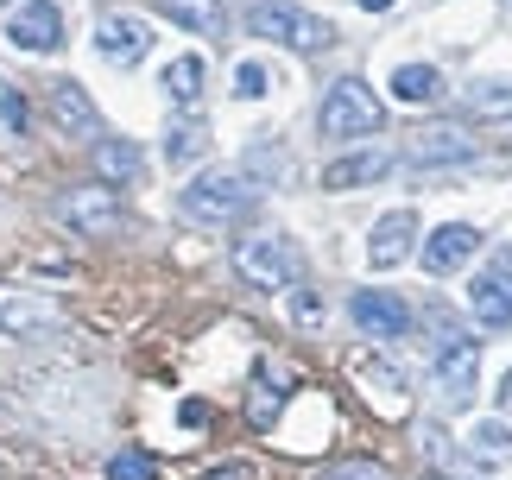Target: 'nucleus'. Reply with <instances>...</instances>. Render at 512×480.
<instances>
[{
    "instance_id": "obj_1",
    "label": "nucleus",
    "mask_w": 512,
    "mask_h": 480,
    "mask_svg": "<svg viewBox=\"0 0 512 480\" xmlns=\"http://www.w3.org/2000/svg\"><path fill=\"white\" fill-rule=\"evenodd\" d=\"M177 209H184V222H196V228H228L253 209V184L234 177V171H209V177H196V184H184Z\"/></svg>"
},
{
    "instance_id": "obj_2",
    "label": "nucleus",
    "mask_w": 512,
    "mask_h": 480,
    "mask_svg": "<svg viewBox=\"0 0 512 480\" xmlns=\"http://www.w3.org/2000/svg\"><path fill=\"white\" fill-rule=\"evenodd\" d=\"M234 272L260 291H291L298 285V247L285 234H241L234 240Z\"/></svg>"
},
{
    "instance_id": "obj_3",
    "label": "nucleus",
    "mask_w": 512,
    "mask_h": 480,
    "mask_svg": "<svg viewBox=\"0 0 512 480\" xmlns=\"http://www.w3.org/2000/svg\"><path fill=\"white\" fill-rule=\"evenodd\" d=\"M380 95H373L361 76H342V83H329V95H323V108H317V127L329 133V139H361V133H373L380 127Z\"/></svg>"
},
{
    "instance_id": "obj_4",
    "label": "nucleus",
    "mask_w": 512,
    "mask_h": 480,
    "mask_svg": "<svg viewBox=\"0 0 512 480\" xmlns=\"http://www.w3.org/2000/svg\"><path fill=\"white\" fill-rule=\"evenodd\" d=\"M247 32L253 38H272V45H291V51H323L329 45V26L317 13L291 7V0H260V7L247 13Z\"/></svg>"
},
{
    "instance_id": "obj_5",
    "label": "nucleus",
    "mask_w": 512,
    "mask_h": 480,
    "mask_svg": "<svg viewBox=\"0 0 512 480\" xmlns=\"http://www.w3.org/2000/svg\"><path fill=\"white\" fill-rule=\"evenodd\" d=\"M437 386H443V405H468L481 386V342L475 335H456V329H443V342H437Z\"/></svg>"
},
{
    "instance_id": "obj_6",
    "label": "nucleus",
    "mask_w": 512,
    "mask_h": 480,
    "mask_svg": "<svg viewBox=\"0 0 512 480\" xmlns=\"http://www.w3.org/2000/svg\"><path fill=\"white\" fill-rule=\"evenodd\" d=\"M348 373H354V386L367 392V405H373V411H386V417H405V411H411L405 373H399V367H386L380 354H354V360H348Z\"/></svg>"
},
{
    "instance_id": "obj_7",
    "label": "nucleus",
    "mask_w": 512,
    "mask_h": 480,
    "mask_svg": "<svg viewBox=\"0 0 512 480\" xmlns=\"http://www.w3.org/2000/svg\"><path fill=\"white\" fill-rule=\"evenodd\" d=\"M7 45H13V51H38V57L64 51V13H57L51 0H32V7H19V13L7 19Z\"/></svg>"
},
{
    "instance_id": "obj_8",
    "label": "nucleus",
    "mask_w": 512,
    "mask_h": 480,
    "mask_svg": "<svg viewBox=\"0 0 512 480\" xmlns=\"http://www.w3.org/2000/svg\"><path fill=\"white\" fill-rule=\"evenodd\" d=\"M57 215H64V228H76V234H114V222H121V203H114L108 184H83V190H64Z\"/></svg>"
},
{
    "instance_id": "obj_9",
    "label": "nucleus",
    "mask_w": 512,
    "mask_h": 480,
    "mask_svg": "<svg viewBox=\"0 0 512 480\" xmlns=\"http://www.w3.org/2000/svg\"><path fill=\"white\" fill-rule=\"evenodd\" d=\"M475 247H481L475 228H468V222H449V228H437V234H424L418 259H424L430 278H449V272H462L468 259H475Z\"/></svg>"
},
{
    "instance_id": "obj_10",
    "label": "nucleus",
    "mask_w": 512,
    "mask_h": 480,
    "mask_svg": "<svg viewBox=\"0 0 512 480\" xmlns=\"http://www.w3.org/2000/svg\"><path fill=\"white\" fill-rule=\"evenodd\" d=\"M348 310H354V323H361V335H373V342H399L411 329V310L392 291H354Z\"/></svg>"
},
{
    "instance_id": "obj_11",
    "label": "nucleus",
    "mask_w": 512,
    "mask_h": 480,
    "mask_svg": "<svg viewBox=\"0 0 512 480\" xmlns=\"http://www.w3.org/2000/svg\"><path fill=\"white\" fill-rule=\"evenodd\" d=\"M95 51H102L108 64H140L152 51V26L140 13H108L102 26H95Z\"/></svg>"
},
{
    "instance_id": "obj_12",
    "label": "nucleus",
    "mask_w": 512,
    "mask_h": 480,
    "mask_svg": "<svg viewBox=\"0 0 512 480\" xmlns=\"http://www.w3.org/2000/svg\"><path fill=\"white\" fill-rule=\"evenodd\" d=\"M57 323H64V304H57V297H38V291L0 297V335H45Z\"/></svg>"
},
{
    "instance_id": "obj_13",
    "label": "nucleus",
    "mask_w": 512,
    "mask_h": 480,
    "mask_svg": "<svg viewBox=\"0 0 512 480\" xmlns=\"http://www.w3.org/2000/svg\"><path fill=\"white\" fill-rule=\"evenodd\" d=\"M481 146L462 127H418L411 133V165H475Z\"/></svg>"
},
{
    "instance_id": "obj_14",
    "label": "nucleus",
    "mask_w": 512,
    "mask_h": 480,
    "mask_svg": "<svg viewBox=\"0 0 512 480\" xmlns=\"http://www.w3.org/2000/svg\"><path fill=\"white\" fill-rule=\"evenodd\" d=\"M411 234H418V215H411V209L380 215V222H373V234H367V259H373L380 272H392V266L411 253Z\"/></svg>"
},
{
    "instance_id": "obj_15",
    "label": "nucleus",
    "mask_w": 512,
    "mask_h": 480,
    "mask_svg": "<svg viewBox=\"0 0 512 480\" xmlns=\"http://www.w3.org/2000/svg\"><path fill=\"white\" fill-rule=\"evenodd\" d=\"M392 171V152L380 146H367V152H348V158H329V171H323V184L329 190H367V184H380V177Z\"/></svg>"
},
{
    "instance_id": "obj_16",
    "label": "nucleus",
    "mask_w": 512,
    "mask_h": 480,
    "mask_svg": "<svg viewBox=\"0 0 512 480\" xmlns=\"http://www.w3.org/2000/svg\"><path fill=\"white\" fill-rule=\"evenodd\" d=\"M468 304H475L481 323H512V266H487L475 272V285H468Z\"/></svg>"
},
{
    "instance_id": "obj_17",
    "label": "nucleus",
    "mask_w": 512,
    "mask_h": 480,
    "mask_svg": "<svg viewBox=\"0 0 512 480\" xmlns=\"http://www.w3.org/2000/svg\"><path fill=\"white\" fill-rule=\"evenodd\" d=\"M95 171H102V184H140L146 171V152L133 146V139H95Z\"/></svg>"
},
{
    "instance_id": "obj_18",
    "label": "nucleus",
    "mask_w": 512,
    "mask_h": 480,
    "mask_svg": "<svg viewBox=\"0 0 512 480\" xmlns=\"http://www.w3.org/2000/svg\"><path fill=\"white\" fill-rule=\"evenodd\" d=\"M51 114H57V127L76 133V139H83V133H102V120H95V102H89V95L76 89V83H57V89H51Z\"/></svg>"
},
{
    "instance_id": "obj_19",
    "label": "nucleus",
    "mask_w": 512,
    "mask_h": 480,
    "mask_svg": "<svg viewBox=\"0 0 512 480\" xmlns=\"http://www.w3.org/2000/svg\"><path fill=\"white\" fill-rule=\"evenodd\" d=\"M165 19H177L184 32H209V38H222L228 32V7L222 0H159Z\"/></svg>"
},
{
    "instance_id": "obj_20",
    "label": "nucleus",
    "mask_w": 512,
    "mask_h": 480,
    "mask_svg": "<svg viewBox=\"0 0 512 480\" xmlns=\"http://www.w3.org/2000/svg\"><path fill=\"white\" fill-rule=\"evenodd\" d=\"M392 95L411 108H424V102H443V76L430 70V64H399L392 70Z\"/></svg>"
},
{
    "instance_id": "obj_21",
    "label": "nucleus",
    "mask_w": 512,
    "mask_h": 480,
    "mask_svg": "<svg viewBox=\"0 0 512 480\" xmlns=\"http://www.w3.org/2000/svg\"><path fill=\"white\" fill-rule=\"evenodd\" d=\"M165 95L184 102V108L203 102V57H171V64H165Z\"/></svg>"
},
{
    "instance_id": "obj_22",
    "label": "nucleus",
    "mask_w": 512,
    "mask_h": 480,
    "mask_svg": "<svg viewBox=\"0 0 512 480\" xmlns=\"http://www.w3.org/2000/svg\"><path fill=\"white\" fill-rule=\"evenodd\" d=\"M468 455L487 468H512V430L506 424H475L468 430Z\"/></svg>"
},
{
    "instance_id": "obj_23",
    "label": "nucleus",
    "mask_w": 512,
    "mask_h": 480,
    "mask_svg": "<svg viewBox=\"0 0 512 480\" xmlns=\"http://www.w3.org/2000/svg\"><path fill=\"white\" fill-rule=\"evenodd\" d=\"M468 114H512V83H475L468 89Z\"/></svg>"
},
{
    "instance_id": "obj_24",
    "label": "nucleus",
    "mask_w": 512,
    "mask_h": 480,
    "mask_svg": "<svg viewBox=\"0 0 512 480\" xmlns=\"http://www.w3.org/2000/svg\"><path fill=\"white\" fill-rule=\"evenodd\" d=\"M291 386H279V367H260V392H253V424H272V411H279V398Z\"/></svg>"
},
{
    "instance_id": "obj_25",
    "label": "nucleus",
    "mask_w": 512,
    "mask_h": 480,
    "mask_svg": "<svg viewBox=\"0 0 512 480\" xmlns=\"http://www.w3.org/2000/svg\"><path fill=\"white\" fill-rule=\"evenodd\" d=\"M165 152H171V165H190V158L209 152V133H203V127H177V133L165 139Z\"/></svg>"
},
{
    "instance_id": "obj_26",
    "label": "nucleus",
    "mask_w": 512,
    "mask_h": 480,
    "mask_svg": "<svg viewBox=\"0 0 512 480\" xmlns=\"http://www.w3.org/2000/svg\"><path fill=\"white\" fill-rule=\"evenodd\" d=\"M159 468H152V455H140V449H121L108 462V480H152Z\"/></svg>"
},
{
    "instance_id": "obj_27",
    "label": "nucleus",
    "mask_w": 512,
    "mask_h": 480,
    "mask_svg": "<svg viewBox=\"0 0 512 480\" xmlns=\"http://www.w3.org/2000/svg\"><path fill=\"white\" fill-rule=\"evenodd\" d=\"M266 89H272V76L260 64H241V70H234V95H241V102H260Z\"/></svg>"
},
{
    "instance_id": "obj_28",
    "label": "nucleus",
    "mask_w": 512,
    "mask_h": 480,
    "mask_svg": "<svg viewBox=\"0 0 512 480\" xmlns=\"http://www.w3.org/2000/svg\"><path fill=\"white\" fill-rule=\"evenodd\" d=\"M291 316H298L304 329H323V304H317L310 291H298V297H291Z\"/></svg>"
},
{
    "instance_id": "obj_29",
    "label": "nucleus",
    "mask_w": 512,
    "mask_h": 480,
    "mask_svg": "<svg viewBox=\"0 0 512 480\" xmlns=\"http://www.w3.org/2000/svg\"><path fill=\"white\" fill-rule=\"evenodd\" d=\"M323 480H386V468L380 462H342L336 474H323Z\"/></svg>"
},
{
    "instance_id": "obj_30",
    "label": "nucleus",
    "mask_w": 512,
    "mask_h": 480,
    "mask_svg": "<svg viewBox=\"0 0 512 480\" xmlns=\"http://www.w3.org/2000/svg\"><path fill=\"white\" fill-rule=\"evenodd\" d=\"M203 480H260V468H253V462H222V468H209Z\"/></svg>"
},
{
    "instance_id": "obj_31",
    "label": "nucleus",
    "mask_w": 512,
    "mask_h": 480,
    "mask_svg": "<svg viewBox=\"0 0 512 480\" xmlns=\"http://www.w3.org/2000/svg\"><path fill=\"white\" fill-rule=\"evenodd\" d=\"M361 7H367V13H386V7H399V0H361Z\"/></svg>"
},
{
    "instance_id": "obj_32",
    "label": "nucleus",
    "mask_w": 512,
    "mask_h": 480,
    "mask_svg": "<svg viewBox=\"0 0 512 480\" xmlns=\"http://www.w3.org/2000/svg\"><path fill=\"white\" fill-rule=\"evenodd\" d=\"M500 405H506V411H512V373H506V386H500Z\"/></svg>"
},
{
    "instance_id": "obj_33",
    "label": "nucleus",
    "mask_w": 512,
    "mask_h": 480,
    "mask_svg": "<svg viewBox=\"0 0 512 480\" xmlns=\"http://www.w3.org/2000/svg\"><path fill=\"white\" fill-rule=\"evenodd\" d=\"M500 139H506V146H512V120H506V127H500Z\"/></svg>"
}]
</instances>
